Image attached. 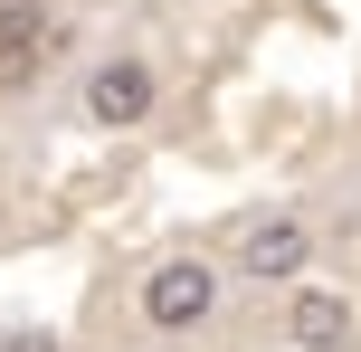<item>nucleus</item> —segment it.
Wrapping results in <instances>:
<instances>
[{
    "label": "nucleus",
    "instance_id": "f257e3e1",
    "mask_svg": "<svg viewBox=\"0 0 361 352\" xmlns=\"http://www.w3.org/2000/svg\"><path fill=\"white\" fill-rule=\"evenodd\" d=\"M209 315H219V277L200 257H162L143 277V324L152 334H190V324H209Z\"/></svg>",
    "mask_w": 361,
    "mask_h": 352
},
{
    "label": "nucleus",
    "instance_id": "f03ea898",
    "mask_svg": "<svg viewBox=\"0 0 361 352\" xmlns=\"http://www.w3.org/2000/svg\"><path fill=\"white\" fill-rule=\"evenodd\" d=\"M86 114L95 124H143L152 114V67L143 57H105V67L86 76Z\"/></svg>",
    "mask_w": 361,
    "mask_h": 352
},
{
    "label": "nucleus",
    "instance_id": "7ed1b4c3",
    "mask_svg": "<svg viewBox=\"0 0 361 352\" xmlns=\"http://www.w3.org/2000/svg\"><path fill=\"white\" fill-rule=\"evenodd\" d=\"M305 257H314L305 219H257L247 248H238V267H247V277H305Z\"/></svg>",
    "mask_w": 361,
    "mask_h": 352
},
{
    "label": "nucleus",
    "instance_id": "20e7f679",
    "mask_svg": "<svg viewBox=\"0 0 361 352\" xmlns=\"http://www.w3.org/2000/svg\"><path fill=\"white\" fill-rule=\"evenodd\" d=\"M286 334L305 343V352H352V305H343V296H324V286H314V296H295V315H286Z\"/></svg>",
    "mask_w": 361,
    "mask_h": 352
},
{
    "label": "nucleus",
    "instance_id": "39448f33",
    "mask_svg": "<svg viewBox=\"0 0 361 352\" xmlns=\"http://www.w3.org/2000/svg\"><path fill=\"white\" fill-rule=\"evenodd\" d=\"M38 57H48V29H38L29 0H10V10H0V86H29Z\"/></svg>",
    "mask_w": 361,
    "mask_h": 352
},
{
    "label": "nucleus",
    "instance_id": "423d86ee",
    "mask_svg": "<svg viewBox=\"0 0 361 352\" xmlns=\"http://www.w3.org/2000/svg\"><path fill=\"white\" fill-rule=\"evenodd\" d=\"M0 352H57V334H38V324H19V334H0Z\"/></svg>",
    "mask_w": 361,
    "mask_h": 352
}]
</instances>
